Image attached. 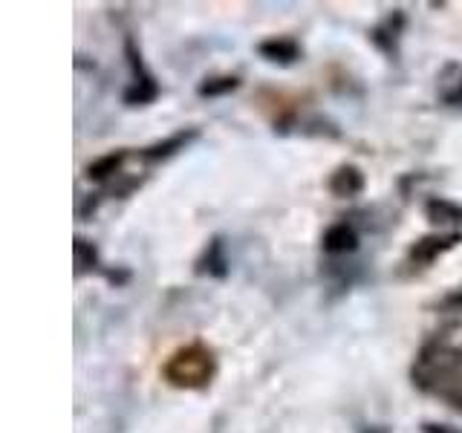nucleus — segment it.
I'll return each instance as SVG.
<instances>
[{
  "label": "nucleus",
  "instance_id": "obj_6",
  "mask_svg": "<svg viewBox=\"0 0 462 433\" xmlns=\"http://www.w3.org/2000/svg\"><path fill=\"white\" fill-rule=\"evenodd\" d=\"M197 139H199V130H197V127L180 130V134H171L168 139H159V142L148 144V148H142V151H139V159H142V162H148V165H153V162H165V159L177 156L180 151H185L188 144L197 142Z\"/></svg>",
  "mask_w": 462,
  "mask_h": 433
},
{
  "label": "nucleus",
  "instance_id": "obj_14",
  "mask_svg": "<svg viewBox=\"0 0 462 433\" xmlns=\"http://www.w3.org/2000/svg\"><path fill=\"white\" fill-rule=\"evenodd\" d=\"M240 87V76H211L206 81H199L197 87V93L202 98H217V96H228V93H235Z\"/></svg>",
  "mask_w": 462,
  "mask_h": 433
},
{
  "label": "nucleus",
  "instance_id": "obj_16",
  "mask_svg": "<svg viewBox=\"0 0 462 433\" xmlns=\"http://www.w3.org/2000/svg\"><path fill=\"white\" fill-rule=\"evenodd\" d=\"M445 101H448V105H459V101H462V81L457 84V90H454V93H448V96H445Z\"/></svg>",
  "mask_w": 462,
  "mask_h": 433
},
{
  "label": "nucleus",
  "instance_id": "obj_13",
  "mask_svg": "<svg viewBox=\"0 0 462 433\" xmlns=\"http://www.w3.org/2000/svg\"><path fill=\"white\" fill-rule=\"evenodd\" d=\"M396 18H399V9H396L393 14H390V18H387L384 23H379V26H375L373 32H370V38H373L375 43H379V47H382L384 52H396V41H399V32H402V23H404V21H399V23L393 26Z\"/></svg>",
  "mask_w": 462,
  "mask_h": 433
},
{
  "label": "nucleus",
  "instance_id": "obj_4",
  "mask_svg": "<svg viewBox=\"0 0 462 433\" xmlns=\"http://www.w3.org/2000/svg\"><path fill=\"white\" fill-rule=\"evenodd\" d=\"M462 243V235L459 231H433V235H425L411 243L408 249V263L411 266H419L425 269L430 263H437V260L442 254H448L451 249H457V245Z\"/></svg>",
  "mask_w": 462,
  "mask_h": 433
},
{
  "label": "nucleus",
  "instance_id": "obj_12",
  "mask_svg": "<svg viewBox=\"0 0 462 433\" xmlns=\"http://www.w3.org/2000/svg\"><path fill=\"white\" fill-rule=\"evenodd\" d=\"M72 257H76V274L81 278V274L87 272H96L98 269V252H96V245L87 240V237H76L72 240Z\"/></svg>",
  "mask_w": 462,
  "mask_h": 433
},
{
  "label": "nucleus",
  "instance_id": "obj_1",
  "mask_svg": "<svg viewBox=\"0 0 462 433\" xmlns=\"http://www.w3.org/2000/svg\"><path fill=\"white\" fill-rule=\"evenodd\" d=\"M462 350L454 346L448 338H428L411 364L413 387L425 390V393L442 396L445 390H451L462 379Z\"/></svg>",
  "mask_w": 462,
  "mask_h": 433
},
{
  "label": "nucleus",
  "instance_id": "obj_7",
  "mask_svg": "<svg viewBox=\"0 0 462 433\" xmlns=\"http://www.w3.org/2000/svg\"><path fill=\"white\" fill-rule=\"evenodd\" d=\"M257 55L263 58L269 64H281V67H289L303 58V50L295 38H283V35H272V38H263L257 43Z\"/></svg>",
  "mask_w": 462,
  "mask_h": 433
},
{
  "label": "nucleus",
  "instance_id": "obj_3",
  "mask_svg": "<svg viewBox=\"0 0 462 433\" xmlns=\"http://www.w3.org/2000/svg\"><path fill=\"white\" fill-rule=\"evenodd\" d=\"M125 58L130 64V72H134V81L125 90V105L130 107H142V105H151V101L159 96V84H156V76L144 67L142 61V52L134 43V38H125Z\"/></svg>",
  "mask_w": 462,
  "mask_h": 433
},
{
  "label": "nucleus",
  "instance_id": "obj_15",
  "mask_svg": "<svg viewBox=\"0 0 462 433\" xmlns=\"http://www.w3.org/2000/svg\"><path fill=\"white\" fill-rule=\"evenodd\" d=\"M422 433H462L459 428H451V425H442V422H425L422 425Z\"/></svg>",
  "mask_w": 462,
  "mask_h": 433
},
{
  "label": "nucleus",
  "instance_id": "obj_11",
  "mask_svg": "<svg viewBox=\"0 0 462 433\" xmlns=\"http://www.w3.org/2000/svg\"><path fill=\"white\" fill-rule=\"evenodd\" d=\"M425 216L433 226H462V206L448 197H428L425 199Z\"/></svg>",
  "mask_w": 462,
  "mask_h": 433
},
{
  "label": "nucleus",
  "instance_id": "obj_8",
  "mask_svg": "<svg viewBox=\"0 0 462 433\" xmlns=\"http://www.w3.org/2000/svg\"><path fill=\"white\" fill-rule=\"evenodd\" d=\"M194 272L197 274H208V278H226V274H228V254H226L223 237H211L208 240V245L197 257Z\"/></svg>",
  "mask_w": 462,
  "mask_h": 433
},
{
  "label": "nucleus",
  "instance_id": "obj_5",
  "mask_svg": "<svg viewBox=\"0 0 462 433\" xmlns=\"http://www.w3.org/2000/svg\"><path fill=\"white\" fill-rule=\"evenodd\" d=\"M365 188H367L365 170H361L358 165H353V162L338 165L327 180V191L336 199H356V197L365 194Z\"/></svg>",
  "mask_w": 462,
  "mask_h": 433
},
{
  "label": "nucleus",
  "instance_id": "obj_9",
  "mask_svg": "<svg viewBox=\"0 0 462 433\" xmlns=\"http://www.w3.org/2000/svg\"><path fill=\"white\" fill-rule=\"evenodd\" d=\"M127 148H119V151H107V153H101L96 156L93 162H87L84 168V177L90 180V182H107L113 177H119L125 162H127Z\"/></svg>",
  "mask_w": 462,
  "mask_h": 433
},
{
  "label": "nucleus",
  "instance_id": "obj_10",
  "mask_svg": "<svg viewBox=\"0 0 462 433\" xmlns=\"http://www.w3.org/2000/svg\"><path fill=\"white\" fill-rule=\"evenodd\" d=\"M321 249L327 254H353L358 249V231L350 223H332L321 235Z\"/></svg>",
  "mask_w": 462,
  "mask_h": 433
},
{
  "label": "nucleus",
  "instance_id": "obj_2",
  "mask_svg": "<svg viewBox=\"0 0 462 433\" xmlns=\"http://www.w3.org/2000/svg\"><path fill=\"white\" fill-rule=\"evenodd\" d=\"M214 375H217V355L202 341L177 346L162 361V379L173 390H202L214 382Z\"/></svg>",
  "mask_w": 462,
  "mask_h": 433
}]
</instances>
